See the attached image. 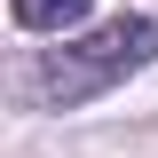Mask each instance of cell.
Segmentation results:
<instances>
[{"label": "cell", "instance_id": "1", "mask_svg": "<svg viewBox=\"0 0 158 158\" xmlns=\"http://www.w3.org/2000/svg\"><path fill=\"white\" fill-rule=\"evenodd\" d=\"M150 56H158V24L150 16H118V24H103V32H87V40L48 48V56L32 63V95L48 103V111H79V103L111 95L118 79H135Z\"/></svg>", "mask_w": 158, "mask_h": 158}, {"label": "cell", "instance_id": "2", "mask_svg": "<svg viewBox=\"0 0 158 158\" xmlns=\"http://www.w3.org/2000/svg\"><path fill=\"white\" fill-rule=\"evenodd\" d=\"M8 8H16V24H24V32H71L95 0H8Z\"/></svg>", "mask_w": 158, "mask_h": 158}]
</instances>
